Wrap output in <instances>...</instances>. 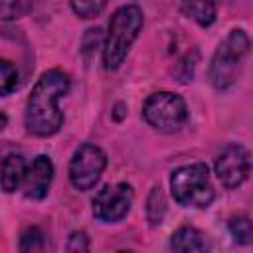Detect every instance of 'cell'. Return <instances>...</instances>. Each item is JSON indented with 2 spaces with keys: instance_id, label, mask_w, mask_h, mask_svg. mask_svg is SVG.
Instances as JSON below:
<instances>
[{
  "instance_id": "obj_14",
  "label": "cell",
  "mask_w": 253,
  "mask_h": 253,
  "mask_svg": "<svg viewBox=\"0 0 253 253\" xmlns=\"http://www.w3.org/2000/svg\"><path fill=\"white\" fill-rule=\"evenodd\" d=\"M229 233L233 237L235 243L239 245H251V237H253V229H251V221L247 215H233L229 219Z\"/></svg>"
},
{
  "instance_id": "obj_6",
  "label": "cell",
  "mask_w": 253,
  "mask_h": 253,
  "mask_svg": "<svg viewBox=\"0 0 253 253\" xmlns=\"http://www.w3.org/2000/svg\"><path fill=\"white\" fill-rule=\"evenodd\" d=\"M107 168V154L95 144H81L69 162V180L71 186L79 192L95 188Z\"/></svg>"
},
{
  "instance_id": "obj_4",
  "label": "cell",
  "mask_w": 253,
  "mask_h": 253,
  "mask_svg": "<svg viewBox=\"0 0 253 253\" xmlns=\"http://www.w3.org/2000/svg\"><path fill=\"white\" fill-rule=\"evenodd\" d=\"M249 51V38L243 30H231L219 43L210 65V79L213 87L227 89L237 79V67Z\"/></svg>"
},
{
  "instance_id": "obj_7",
  "label": "cell",
  "mask_w": 253,
  "mask_h": 253,
  "mask_svg": "<svg viewBox=\"0 0 253 253\" xmlns=\"http://www.w3.org/2000/svg\"><path fill=\"white\" fill-rule=\"evenodd\" d=\"M134 200L132 186L126 182L107 184L93 198V215L103 223H117L126 217Z\"/></svg>"
},
{
  "instance_id": "obj_1",
  "label": "cell",
  "mask_w": 253,
  "mask_h": 253,
  "mask_svg": "<svg viewBox=\"0 0 253 253\" xmlns=\"http://www.w3.org/2000/svg\"><path fill=\"white\" fill-rule=\"evenodd\" d=\"M69 91V77L61 69H47L36 81L24 113V123L34 136H53L63 125V113L57 103Z\"/></svg>"
},
{
  "instance_id": "obj_11",
  "label": "cell",
  "mask_w": 253,
  "mask_h": 253,
  "mask_svg": "<svg viewBox=\"0 0 253 253\" xmlns=\"http://www.w3.org/2000/svg\"><path fill=\"white\" fill-rule=\"evenodd\" d=\"M26 160L22 154H8L4 160H2V166H0V186L4 192L12 194L16 192L22 182H24V176H26Z\"/></svg>"
},
{
  "instance_id": "obj_12",
  "label": "cell",
  "mask_w": 253,
  "mask_h": 253,
  "mask_svg": "<svg viewBox=\"0 0 253 253\" xmlns=\"http://www.w3.org/2000/svg\"><path fill=\"white\" fill-rule=\"evenodd\" d=\"M182 12H184L188 18L196 20L200 26L208 28V26H211V24L215 22V12H217V8H215V4H211V2H186V4H182Z\"/></svg>"
},
{
  "instance_id": "obj_2",
  "label": "cell",
  "mask_w": 253,
  "mask_h": 253,
  "mask_svg": "<svg viewBox=\"0 0 253 253\" xmlns=\"http://www.w3.org/2000/svg\"><path fill=\"white\" fill-rule=\"evenodd\" d=\"M144 26V14L136 4L121 6L109 20V32L103 43V67L115 71L126 59L134 40Z\"/></svg>"
},
{
  "instance_id": "obj_3",
  "label": "cell",
  "mask_w": 253,
  "mask_h": 253,
  "mask_svg": "<svg viewBox=\"0 0 253 253\" xmlns=\"http://www.w3.org/2000/svg\"><path fill=\"white\" fill-rule=\"evenodd\" d=\"M170 190L174 200L184 208H208L213 202L208 164L194 162L176 168L170 176Z\"/></svg>"
},
{
  "instance_id": "obj_13",
  "label": "cell",
  "mask_w": 253,
  "mask_h": 253,
  "mask_svg": "<svg viewBox=\"0 0 253 253\" xmlns=\"http://www.w3.org/2000/svg\"><path fill=\"white\" fill-rule=\"evenodd\" d=\"M45 235L38 225H30L20 233V253H43Z\"/></svg>"
},
{
  "instance_id": "obj_17",
  "label": "cell",
  "mask_w": 253,
  "mask_h": 253,
  "mask_svg": "<svg viewBox=\"0 0 253 253\" xmlns=\"http://www.w3.org/2000/svg\"><path fill=\"white\" fill-rule=\"evenodd\" d=\"M105 2H71V10L79 16V18H95L105 10Z\"/></svg>"
},
{
  "instance_id": "obj_8",
  "label": "cell",
  "mask_w": 253,
  "mask_h": 253,
  "mask_svg": "<svg viewBox=\"0 0 253 253\" xmlns=\"http://www.w3.org/2000/svg\"><path fill=\"white\" fill-rule=\"evenodd\" d=\"M251 172V156L249 150L241 144H229L221 150V154L215 158V176L217 180L233 190L241 186Z\"/></svg>"
},
{
  "instance_id": "obj_9",
  "label": "cell",
  "mask_w": 253,
  "mask_h": 253,
  "mask_svg": "<svg viewBox=\"0 0 253 253\" xmlns=\"http://www.w3.org/2000/svg\"><path fill=\"white\" fill-rule=\"evenodd\" d=\"M53 180V162L49 160V156L40 154L32 160V164L26 168V176H24V196L28 200H43L49 192Z\"/></svg>"
},
{
  "instance_id": "obj_15",
  "label": "cell",
  "mask_w": 253,
  "mask_h": 253,
  "mask_svg": "<svg viewBox=\"0 0 253 253\" xmlns=\"http://www.w3.org/2000/svg\"><path fill=\"white\" fill-rule=\"evenodd\" d=\"M18 69L14 63H10L8 59L0 57V95H10L18 89Z\"/></svg>"
},
{
  "instance_id": "obj_16",
  "label": "cell",
  "mask_w": 253,
  "mask_h": 253,
  "mask_svg": "<svg viewBox=\"0 0 253 253\" xmlns=\"http://www.w3.org/2000/svg\"><path fill=\"white\" fill-rule=\"evenodd\" d=\"M164 210H166V202H164V196H162V190L160 186L152 188L150 196H148V202H146V215H148V221L152 225L160 223L162 221V215H164Z\"/></svg>"
},
{
  "instance_id": "obj_5",
  "label": "cell",
  "mask_w": 253,
  "mask_h": 253,
  "mask_svg": "<svg viewBox=\"0 0 253 253\" xmlns=\"http://www.w3.org/2000/svg\"><path fill=\"white\" fill-rule=\"evenodd\" d=\"M142 117L160 132H176L188 119V107L182 95L172 91H156L146 97Z\"/></svg>"
},
{
  "instance_id": "obj_10",
  "label": "cell",
  "mask_w": 253,
  "mask_h": 253,
  "mask_svg": "<svg viewBox=\"0 0 253 253\" xmlns=\"http://www.w3.org/2000/svg\"><path fill=\"white\" fill-rule=\"evenodd\" d=\"M170 247H172V253H210L206 235L192 225L178 227L172 233Z\"/></svg>"
},
{
  "instance_id": "obj_20",
  "label": "cell",
  "mask_w": 253,
  "mask_h": 253,
  "mask_svg": "<svg viewBox=\"0 0 253 253\" xmlns=\"http://www.w3.org/2000/svg\"><path fill=\"white\" fill-rule=\"evenodd\" d=\"M117 253H130V251H125V249H123V251H117Z\"/></svg>"
},
{
  "instance_id": "obj_21",
  "label": "cell",
  "mask_w": 253,
  "mask_h": 253,
  "mask_svg": "<svg viewBox=\"0 0 253 253\" xmlns=\"http://www.w3.org/2000/svg\"><path fill=\"white\" fill-rule=\"evenodd\" d=\"M81 253H89V251H81Z\"/></svg>"
},
{
  "instance_id": "obj_18",
  "label": "cell",
  "mask_w": 253,
  "mask_h": 253,
  "mask_svg": "<svg viewBox=\"0 0 253 253\" xmlns=\"http://www.w3.org/2000/svg\"><path fill=\"white\" fill-rule=\"evenodd\" d=\"M30 10H32V4L28 2H0V20L20 18Z\"/></svg>"
},
{
  "instance_id": "obj_19",
  "label": "cell",
  "mask_w": 253,
  "mask_h": 253,
  "mask_svg": "<svg viewBox=\"0 0 253 253\" xmlns=\"http://www.w3.org/2000/svg\"><path fill=\"white\" fill-rule=\"evenodd\" d=\"M6 123H8V117H6V115H4L2 111H0V130H2L4 126H6Z\"/></svg>"
}]
</instances>
